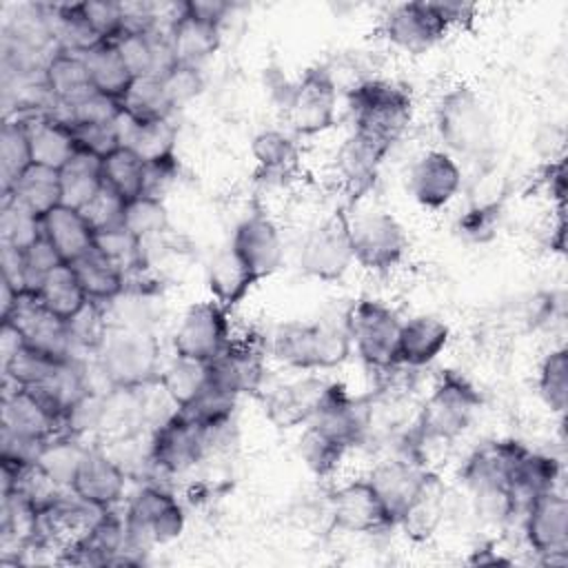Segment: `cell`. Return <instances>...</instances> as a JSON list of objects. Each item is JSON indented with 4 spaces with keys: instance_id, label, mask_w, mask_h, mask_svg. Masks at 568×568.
Instances as JSON below:
<instances>
[{
    "instance_id": "6da1fadb",
    "label": "cell",
    "mask_w": 568,
    "mask_h": 568,
    "mask_svg": "<svg viewBox=\"0 0 568 568\" xmlns=\"http://www.w3.org/2000/svg\"><path fill=\"white\" fill-rule=\"evenodd\" d=\"M346 326L333 322H284L271 335V353L277 362L297 371H328L351 355Z\"/></svg>"
},
{
    "instance_id": "7a4b0ae2",
    "label": "cell",
    "mask_w": 568,
    "mask_h": 568,
    "mask_svg": "<svg viewBox=\"0 0 568 568\" xmlns=\"http://www.w3.org/2000/svg\"><path fill=\"white\" fill-rule=\"evenodd\" d=\"M479 408V390L462 373L444 371L419 408L413 430L415 444L453 442L473 424Z\"/></svg>"
},
{
    "instance_id": "3957f363",
    "label": "cell",
    "mask_w": 568,
    "mask_h": 568,
    "mask_svg": "<svg viewBox=\"0 0 568 568\" xmlns=\"http://www.w3.org/2000/svg\"><path fill=\"white\" fill-rule=\"evenodd\" d=\"M353 131L379 140L393 149L413 118L410 93L388 80L368 78L348 91Z\"/></svg>"
},
{
    "instance_id": "277c9868",
    "label": "cell",
    "mask_w": 568,
    "mask_h": 568,
    "mask_svg": "<svg viewBox=\"0 0 568 568\" xmlns=\"http://www.w3.org/2000/svg\"><path fill=\"white\" fill-rule=\"evenodd\" d=\"M98 353V368L115 390H138L160 377V344L140 326L109 328Z\"/></svg>"
},
{
    "instance_id": "5b68a950",
    "label": "cell",
    "mask_w": 568,
    "mask_h": 568,
    "mask_svg": "<svg viewBox=\"0 0 568 568\" xmlns=\"http://www.w3.org/2000/svg\"><path fill=\"white\" fill-rule=\"evenodd\" d=\"M524 448L526 446L515 439L488 442L481 448H477L462 466L459 477L473 490V495L479 501V508L486 515L499 519L515 515L508 497V484L515 462Z\"/></svg>"
},
{
    "instance_id": "8992f818",
    "label": "cell",
    "mask_w": 568,
    "mask_h": 568,
    "mask_svg": "<svg viewBox=\"0 0 568 568\" xmlns=\"http://www.w3.org/2000/svg\"><path fill=\"white\" fill-rule=\"evenodd\" d=\"M435 129L442 144L459 155H479L490 144V115L466 84H457L439 98Z\"/></svg>"
},
{
    "instance_id": "52a82bcc",
    "label": "cell",
    "mask_w": 568,
    "mask_h": 568,
    "mask_svg": "<svg viewBox=\"0 0 568 568\" xmlns=\"http://www.w3.org/2000/svg\"><path fill=\"white\" fill-rule=\"evenodd\" d=\"M344 326L357 355L368 368L390 371L397 366V339L402 320L379 300L362 297L351 304Z\"/></svg>"
},
{
    "instance_id": "ba28073f",
    "label": "cell",
    "mask_w": 568,
    "mask_h": 568,
    "mask_svg": "<svg viewBox=\"0 0 568 568\" xmlns=\"http://www.w3.org/2000/svg\"><path fill=\"white\" fill-rule=\"evenodd\" d=\"M284 113L288 126L304 138L333 129L337 120V84L331 71L326 67L306 69L286 89Z\"/></svg>"
},
{
    "instance_id": "9c48e42d",
    "label": "cell",
    "mask_w": 568,
    "mask_h": 568,
    "mask_svg": "<svg viewBox=\"0 0 568 568\" xmlns=\"http://www.w3.org/2000/svg\"><path fill=\"white\" fill-rule=\"evenodd\" d=\"M348 220L344 211H335L306 233L297 255L300 271L306 277L339 282L348 273L355 262Z\"/></svg>"
},
{
    "instance_id": "30bf717a",
    "label": "cell",
    "mask_w": 568,
    "mask_h": 568,
    "mask_svg": "<svg viewBox=\"0 0 568 568\" xmlns=\"http://www.w3.org/2000/svg\"><path fill=\"white\" fill-rule=\"evenodd\" d=\"M355 262L373 273L393 271L408 251L399 220L388 211H366L348 220Z\"/></svg>"
},
{
    "instance_id": "8fae6325",
    "label": "cell",
    "mask_w": 568,
    "mask_h": 568,
    "mask_svg": "<svg viewBox=\"0 0 568 568\" xmlns=\"http://www.w3.org/2000/svg\"><path fill=\"white\" fill-rule=\"evenodd\" d=\"M2 324H11L24 346L42 353L53 362H71L75 344L69 331V324L47 311L36 293L20 291L13 308L2 317Z\"/></svg>"
},
{
    "instance_id": "7c38bea8",
    "label": "cell",
    "mask_w": 568,
    "mask_h": 568,
    "mask_svg": "<svg viewBox=\"0 0 568 568\" xmlns=\"http://www.w3.org/2000/svg\"><path fill=\"white\" fill-rule=\"evenodd\" d=\"M124 517L133 550L149 544H169L184 530V510L180 501L160 486L140 488Z\"/></svg>"
},
{
    "instance_id": "4fadbf2b",
    "label": "cell",
    "mask_w": 568,
    "mask_h": 568,
    "mask_svg": "<svg viewBox=\"0 0 568 568\" xmlns=\"http://www.w3.org/2000/svg\"><path fill=\"white\" fill-rule=\"evenodd\" d=\"M231 339L229 311L215 300H206L191 304L182 315L173 333V351L178 357L209 364L226 351Z\"/></svg>"
},
{
    "instance_id": "5bb4252c",
    "label": "cell",
    "mask_w": 568,
    "mask_h": 568,
    "mask_svg": "<svg viewBox=\"0 0 568 568\" xmlns=\"http://www.w3.org/2000/svg\"><path fill=\"white\" fill-rule=\"evenodd\" d=\"M524 537L546 566L568 564V501L557 490L535 497L524 510Z\"/></svg>"
},
{
    "instance_id": "9a60e30c",
    "label": "cell",
    "mask_w": 568,
    "mask_h": 568,
    "mask_svg": "<svg viewBox=\"0 0 568 568\" xmlns=\"http://www.w3.org/2000/svg\"><path fill=\"white\" fill-rule=\"evenodd\" d=\"M206 455V428L189 419L178 408L155 428L151 437L149 457L169 475L186 473Z\"/></svg>"
},
{
    "instance_id": "2e32d148",
    "label": "cell",
    "mask_w": 568,
    "mask_h": 568,
    "mask_svg": "<svg viewBox=\"0 0 568 568\" xmlns=\"http://www.w3.org/2000/svg\"><path fill=\"white\" fill-rule=\"evenodd\" d=\"M448 22L437 9V2H404L390 9L384 18L386 40L410 55L430 51L448 33Z\"/></svg>"
},
{
    "instance_id": "e0dca14e",
    "label": "cell",
    "mask_w": 568,
    "mask_h": 568,
    "mask_svg": "<svg viewBox=\"0 0 568 568\" xmlns=\"http://www.w3.org/2000/svg\"><path fill=\"white\" fill-rule=\"evenodd\" d=\"M333 382H326L315 375H306L293 382L277 384L262 395V406L266 419L275 428H295L306 426L324 404Z\"/></svg>"
},
{
    "instance_id": "ac0fdd59",
    "label": "cell",
    "mask_w": 568,
    "mask_h": 568,
    "mask_svg": "<svg viewBox=\"0 0 568 568\" xmlns=\"http://www.w3.org/2000/svg\"><path fill=\"white\" fill-rule=\"evenodd\" d=\"M209 377L235 397L244 393H257L264 382L262 337L253 333L233 337L226 351L209 362Z\"/></svg>"
},
{
    "instance_id": "d6986e66",
    "label": "cell",
    "mask_w": 568,
    "mask_h": 568,
    "mask_svg": "<svg viewBox=\"0 0 568 568\" xmlns=\"http://www.w3.org/2000/svg\"><path fill=\"white\" fill-rule=\"evenodd\" d=\"M346 448L359 446L373 426V406L368 399L351 397L342 384H331L324 404L308 422Z\"/></svg>"
},
{
    "instance_id": "ffe728a7",
    "label": "cell",
    "mask_w": 568,
    "mask_h": 568,
    "mask_svg": "<svg viewBox=\"0 0 568 568\" xmlns=\"http://www.w3.org/2000/svg\"><path fill=\"white\" fill-rule=\"evenodd\" d=\"M426 475L428 468L408 453L382 459L371 468L366 481L377 493L393 526H397L399 517L406 513V508L419 493Z\"/></svg>"
},
{
    "instance_id": "44dd1931",
    "label": "cell",
    "mask_w": 568,
    "mask_h": 568,
    "mask_svg": "<svg viewBox=\"0 0 568 568\" xmlns=\"http://www.w3.org/2000/svg\"><path fill=\"white\" fill-rule=\"evenodd\" d=\"M328 513L333 524L346 532L368 535L393 526L384 504L366 477L335 488L328 497Z\"/></svg>"
},
{
    "instance_id": "7402d4cb",
    "label": "cell",
    "mask_w": 568,
    "mask_h": 568,
    "mask_svg": "<svg viewBox=\"0 0 568 568\" xmlns=\"http://www.w3.org/2000/svg\"><path fill=\"white\" fill-rule=\"evenodd\" d=\"M231 248L257 280L273 275L284 260L282 233L266 213L246 215L233 231Z\"/></svg>"
},
{
    "instance_id": "603a6c76",
    "label": "cell",
    "mask_w": 568,
    "mask_h": 568,
    "mask_svg": "<svg viewBox=\"0 0 568 568\" xmlns=\"http://www.w3.org/2000/svg\"><path fill=\"white\" fill-rule=\"evenodd\" d=\"M459 186L462 169L448 151H426L410 166L408 191L424 209H444L457 195Z\"/></svg>"
},
{
    "instance_id": "cb8c5ba5",
    "label": "cell",
    "mask_w": 568,
    "mask_h": 568,
    "mask_svg": "<svg viewBox=\"0 0 568 568\" xmlns=\"http://www.w3.org/2000/svg\"><path fill=\"white\" fill-rule=\"evenodd\" d=\"M126 488V475L115 459L98 448H87L71 477L69 490L95 508H113Z\"/></svg>"
},
{
    "instance_id": "d4e9b609",
    "label": "cell",
    "mask_w": 568,
    "mask_h": 568,
    "mask_svg": "<svg viewBox=\"0 0 568 568\" xmlns=\"http://www.w3.org/2000/svg\"><path fill=\"white\" fill-rule=\"evenodd\" d=\"M390 151L388 144L373 140L359 131H353L342 146L337 149L335 164L337 173L344 180L348 193L357 197L359 193L368 191L377 178V171Z\"/></svg>"
},
{
    "instance_id": "484cf974",
    "label": "cell",
    "mask_w": 568,
    "mask_h": 568,
    "mask_svg": "<svg viewBox=\"0 0 568 568\" xmlns=\"http://www.w3.org/2000/svg\"><path fill=\"white\" fill-rule=\"evenodd\" d=\"M22 122L27 129L33 164L60 171L78 151L73 129L62 118L51 113H36L22 118Z\"/></svg>"
},
{
    "instance_id": "4316f807",
    "label": "cell",
    "mask_w": 568,
    "mask_h": 568,
    "mask_svg": "<svg viewBox=\"0 0 568 568\" xmlns=\"http://www.w3.org/2000/svg\"><path fill=\"white\" fill-rule=\"evenodd\" d=\"M450 328L435 315H415L402 322L397 339V366L422 368L448 346Z\"/></svg>"
},
{
    "instance_id": "83f0119b",
    "label": "cell",
    "mask_w": 568,
    "mask_h": 568,
    "mask_svg": "<svg viewBox=\"0 0 568 568\" xmlns=\"http://www.w3.org/2000/svg\"><path fill=\"white\" fill-rule=\"evenodd\" d=\"M561 466L552 455L530 450L528 446L521 450V455L515 462L510 484H508V497L513 504V510H526L528 504L550 490H557Z\"/></svg>"
},
{
    "instance_id": "f1b7e54d",
    "label": "cell",
    "mask_w": 568,
    "mask_h": 568,
    "mask_svg": "<svg viewBox=\"0 0 568 568\" xmlns=\"http://www.w3.org/2000/svg\"><path fill=\"white\" fill-rule=\"evenodd\" d=\"M169 51L178 64L200 67L220 47V27L189 16L182 4L175 20L169 24Z\"/></svg>"
},
{
    "instance_id": "f546056e",
    "label": "cell",
    "mask_w": 568,
    "mask_h": 568,
    "mask_svg": "<svg viewBox=\"0 0 568 568\" xmlns=\"http://www.w3.org/2000/svg\"><path fill=\"white\" fill-rule=\"evenodd\" d=\"M42 237L55 248L64 264L75 262L95 244V233L78 209L55 206L40 217Z\"/></svg>"
},
{
    "instance_id": "4dcf8cb0",
    "label": "cell",
    "mask_w": 568,
    "mask_h": 568,
    "mask_svg": "<svg viewBox=\"0 0 568 568\" xmlns=\"http://www.w3.org/2000/svg\"><path fill=\"white\" fill-rule=\"evenodd\" d=\"M118 131L120 144L131 149L146 164L175 158L178 126L171 122V118L138 122L122 113L118 118Z\"/></svg>"
},
{
    "instance_id": "1f68e13d",
    "label": "cell",
    "mask_w": 568,
    "mask_h": 568,
    "mask_svg": "<svg viewBox=\"0 0 568 568\" xmlns=\"http://www.w3.org/2000/svg\"><path fill=\"white\" fill-rule=\"evenodd\" d=\"M257 282L260 280L248 271V266L235 255L231 246L220 248L206 266L209 291L213 300L226 311L244 302V297Z\"/></svg>"
},
{
    "instance_id": "d6a6232c",
    "label": "cell",
    "mask_w": 568,
    "mask_h": 568,
    "mask_svg": "<svg viewBox=\"0 0 568 568\" xmlns=\"http://www.w3.org/2000/svg\"><path fill=\"white\" fill-rule=\"evenodd\" d=\"M71 268L82 291L93 302L104 304L124 293V286H126L124 271L109 255H104L95 244L82 257L71 262Z\"/></svg>"
},
{
    "instance_id": "836d02e7",
    "label": "cell",
    "mask_w": 568,
    "mask_h": 568,
    "mask_svg": "<svg viewBox=\"0 0 568 568\" xmlns=\"http://www.w3.org/2000/svg\"><path fill=\"white\" fill-rule=\"evenodd\" d=\"M44 84L58 106H69L82 95H87L93 87L87 73L84 58L78 53L53 51V55L44 64Z\"/></svg>"
},
{
    "instance_id": "e575fe53",
    "label": "cell",
    "mask_w": 568,
    "mask_h": 568,
    "mask_svg": "<svg viewBox=\"0 0 568 568\" xmlns=\"http://www.w3.org/2000/svg\"><path fill=\"white\" fill-rule=\"evenodd\" d=\"M444 497L446 486L435 473L428 470L419 493L415 495L406 513L399 517L397 526H402L406 535L413 539H428L444 519Z\"/></svg>"
},
{
    "instance_id": "d590c367",
    "label": "cell",
    "mask_w": 568,
    "mask_h": 568,
    "mask_svg": "<svg viewBox=\"0 0 568 568\" xmlns=\"http://www.w3.org/2000/svg\"><path fill=\"white\" fill-rule=\"evenodd\" d=\"M102 160L78 149L71 160L60 169L62 206L82 209L102 189Z\"/></svg>"
},
{
    "instance_id": "8d00e7d4",
    "label": "cell",
    "mask_w": 568,
    "mask_h": 568,
    "mask_svg": "<svg viewBox=\"0 0 568 568\" xmlns=\"http://www.w3.org/2000/svg\"><path fill=\"white\" fill-rule=\"evenodd\" d=\"M82 58L87 64L91 87L104 95L122 100L129 84L133 82V75L124 58L120 55L115 42H100L98 47L89 49Z\"/></svg>"
},
{
    "instance_id": "74e56055",
    "label": "cell",
    "mask_w": 568,
    "mask_h": 568,
    "mask_svg": "<svg viewBox=\"0 0 568 568\" xmlns=\"http://www.w3.org/2000/svg\"><path fill=\"white\" fill-rule=\"evenodd\" d=\"M31 293H36V297L47 311H51L64 322H69L89 302L71 264H60L58 268L47 273Z\"/></svg>"
},
{
    "instance_id": "f35d334b",
    "label": "cell",
    "mask_w": 568,
    "mask_h": 568,
    "mask_svg": "<svg viewBox=\"0 0 568 568\" xmlns=\"http://www.w3.org/2000/svg\"><path fill=\"white\" fill-rule=\"evenodd\" d=\"M20 200L27 209H31L38 217L47 215L51 209L62 204V189H60V171L31 164L7 193Z\"/></svg>"
},
{
    "instance_id": "ab89813d",
    "label": "cell",
    "mask_w": 568,
    "mask_h": 568,
    "mask_svg": "<svg viewBox=\"0 0 568 568\" xmlns=\"http://www.w3.org/2000/svg\"><path fill=\"white\" fill-rule=\"evenodd\" d=\"M33 164L22 118L4 120L0 131V191L7 195L18 178Z\"/></svg>"
},
{
    "instance_id": "60d3db41",
    "label": "cell",
    "mask_w": 568,
    "mask_h": 568,
    "mask_svg": "<svg viewBox=\"0 0 568 568\" xmlns=\"http://www.w3.org/2000/svg\"><path fill=\"white\" fill-rule=\"evenodd\" d=\"M102 182L115 191L124 202L144 193L146 162L131 149L120 146L102 160Z\"/></svg>"
},
{
    "instance_id": "b9f144b4",
    "label": "cell",
    "mask_w": 568,
    "mask_h": 568,
    "mask_svg": "<svg viewBox=\"0 0 568 568\" xmlns=\"http://www.w3.org/2000/svg\"><path fill=\"white\" fill-rule=\"evenodd\" d=\"M251 153L266 178H288L295 173L300 153L295 142L282 131H262L251 142Z\"/></svg>"
},
{
    "instance_id": "7bdbcfd3",
    "label": "cell",
    "mask_w": 568,
    "mask_h": 568,
    "mask_svg": "<svg viewBox=\"0 0 568 568\" xmlns=\"http://www.w3.org/2000/svg\"><path fill=\"white\" fill-rule=\"evenodd\" d=\"M120 104H122V113L138 122L166 120L173 113V106L166 100V93H164L158 75L133 78V82L129 84Z\"/></svg>"
},
{
    "instance_id": "ee69618b",
    "label": "cell",
    "mask_w": 568,
    "mask_h": 568,
    "mask_svg": "<svg viewBox=\"0 0 568 568\" xmlns=\"http://www.w3.org/2000/svg\"><path fill=\"white\" fill-rule=\"evenodd\" d=\"M206 379H209V364L178 357V355L166 368L160 371V377H158L162 390L175 404V408H182L184 404H189L206 384Z\"/></svg>"
},
{
    "instance_id": "f6af8a7d",
    "label": "cell",
    "mask_w": 568,
    "mask_h": 568,
    "mask_svg": "<svg viewBox=\"0 0 568 568\" xmlns=\"http://www.w3.org/2000/svg\"><path fill=\"white\" fill-rule=\"evenodd\" d=\"M169 226V213L160 197L151 195H138L129 202H124L122 213V229L133 235L138 242H146L151 237H158Z\"/></svg>"
},
{
    "instance_id": "bcb514c9",
    "label": "cell",
    "mask_w": 568,
    "mask_h": 568,
    "mask_svg": "<svg viewBox=\"0 0 568 568\" xmlns=\"http://www.w3.org/2000/svg\"><path fill=\"white\" fill-rule=\"evenodd\" d=\"M237 397L231 395L229 390L220 388L215 382H211V377L206 379V384L200 388V393L184 404L182 408H178L180 413H184L189 419H193L195 424L209 428V426H217L224 422H231L233 410H235Z\"/></svg>"
},
{
    "instance_id": "7dc6e473",
    "label": "cell",
    "mask_w": 568,
    "mask_h": 568,
    "mask_svg": "<svg viewBox=\"0 0 568 568\" xmlns=\"http://www.w3.org/2000/svg\"><path fill=\"white\" fill-rule=\"evenodd\" d=\"M297 453L311 473H315L317 477H328L337 470V466L342 464L348 448L342 446L339 442L331 439L315 426L306 424V428L297 442Z\"/></svg>"
},
{
    "instance_id": "c3c4849f",
    "label": "cell",
    "mask_w": 568,
    "mask_h": 568,
    "mask_svg": "<svg viewBox=\"0 0 568 568\" xmlns=\"http://www.w3.org/2000/svg\"><path fill=\"white\" fill-rule=\"evenodd\" d=\"M42 235L40 217L27 209L20 200L11 195H2V213H0V242L11 244L20 251L31 246Z\"/></svg>"
},
{
    "instance_id": "681fc988",
    "label": "cell",
    "mask_w": 568,
    "mask_h": 568,
    "mask_svg": "<svg viewBox=\"0 0 568 568\" xmlns=\"http://www.w3.org/2000/svg\"><path fill=\"white\" fill-rule=\"evenodd\" d=\"M537 390L541 402L557 415H564L568 404V355L566 348H552L541 366L537 377Z\"/></svg>"
},
{
    "instance_id": "f907efd6",
    "label": "cell",
    "mask_w": 568,
    "mask_h": 568,
    "mask_svg": "<svg viewBox=\"0 0 568 568\" xmlns=\"http://www.w3.org/2000/svg\"><path fill=\"white\" fill-rule=\"evenodd\" d=\"M60 364H64V362H53V359L44 357L42 353L22 344L9 359L2 362L4 384L22 386V388L38 386V384L47 382Z\"/></svg>"
},
{
    "instance_id": "816d5d0a",
    "label": "cell",
    "mask_w": 568,
    "mask_h": 568,
    "mask_svg": "<svg viewBox=\"0 0 568 568\" xmlns=\"http://www.w3.org/2000/svg\"><path fill=\"white\" fill-rule=\"evenodd\" d=\"M87 448L73 442V435H58L47 442L38 464L62 486L71 484V477L78 468V462Z\"/></svg>"
},
{
    "instance_id": "f5cc1de1",
    "label": "cell",
    "mask_w": 568,
    "mask_h": 568,
    "mask_svg": "<svg viewBox=\"0 0 568 568\" xmlns=\"http://www.w3.org/2000/svg\"><path fill=\"white\" fill-rule=\"evenodd\" d=\"M64 111L67 113L62 115V120L67 124H109L118 122V118L122 115V104L120 100L91 89L87 95L64 106Z\"/></svg>"
},
{
    "instance_id": "db71d44e",
    "label": "cell",
    "mask_w": 568,
    "mask_h": 568,
    "mask_svg": "<svg viewBox=\"0 0 568 568\" xmlns=\"http://www.w3.org/2000/svg\"><path fill=\"white\" fill-rule=\"evenodd\" d=\"M67 324H69L75 348L80 346V348L98 351L109 333V324H106L102 304L93 302V300H89Z\"/></svg>"
},
{
    "instance_id": "11a10c76",
    "label": "cell",
    "mask_w": 568,
    "mask_h": 568,
    "mask_svg": "<svg viewBox=\"0 0 568 568\" xmlns=\"http://www.w3.org/2000/svg\"><path fill=\"white\" fill-rule=\"evenodd\" d=\"M158 78L162 82V89H164L166 100L171 102L173 111L178 106L186 104L189 100H193L195 95H200V91L204 89V80H202L200 67H191V64L173 62Z\"/></svg>"
},
{
    "instance_id": "9f6ffc18",
    "label": "cell",
    "mask_w": 568,
    "mask_h": 568,
    "mask_svg": "<svg viewBox=\"0 0 568 568\" xmlns=\"http://www.w3.org/2000/svg\"><path fill=\"white\" fill-rule=\"evenodd\" d=\"M80 213L84 215V220L89 222V226L93 229V233H106L113 229L122 226V213H124V200L111 191L106 184H102V189L93 195V200L89 204H84L80 209Z\"/></svg>"
},
{
    "instance_id": "6f0895ef",
    "label": "cell",
    "mask_w": 568,
    "mask_h": 568,
    "mask_svg": "<svg viewBox=\"0 0 568 568\" xmlns=\"http://www.w3.org/2000/svg\"><path fill=\"white\" fill-rule=\"evenodd\" d=\"M82 13L91 29L98 33L102 42L115 40L124 31V7L122 2L111 0H87L80 2Z\"/></svg>"
},
{
    "instance_id": "680465c9",
    "label": "cell",
    "mask_w": 568,
    "mask_h": 568,
    "mask_svg": "<svg viewBox=\"0 0 568 568\" xmlns=\"http://www.w3.org/2000/svg\"><path fill=\"white\" fill-rule=\"evenodd\" d=\"M73 129V138H75V146L104 160L109 153H113L115 149H120V131H118V122H109V124H71Z\"/></svg>"
},
{
    "instance_id": "91938a15",
    "label": "cell",
    "mask_w": 568,
    "mask_h": 568,
    "mask_svg": "<svg viewBox=\"0 0 568 568\" xmlns=\"http://www.w3.org/2000/svg\"><path fill=\"white\" fill-rule=\"evenodd\" d=\"M22 260H24V291H36V286L42 282L47 273L64 264L55 253V248L42 235L22 251Z\"/></svg>"
},
{
    "instance_id": "94428289",
    "label": "cell",
    "mask_w": 568,
    "mask_h": 568,
    "mask_svg": "<svg viewBox=\"0 0 568 568\" xmlns=\"http://www.w3.org/2000/svg\"><path fill=\"white\" fill-rule=\"evenodd\" d=\"M499 217H501V206L497 202L475 206V209L466 211L464 217L459 220V233L466 240L486 242L495 235V231L499 226Z\"/></svg>"
},
{
    "instance_id": "6125c7cd",
    "label": "cell",
    "mask_w": 568,
    "mask_h": 568,
    "mask_svg": "<svg viewBox=\"0 0 568 568\" xmlns=\"http://www.w3.org/2000/svg\"><path fill=\"white\" fill-rule=\"evenodd\" d=\"M182 9L193 18L222 27L224 18L231 11V4L222 0H189V2H182Z\"/></svg>"
},
{
    "instance_id": "be15d7a7",
    "label": "cell",
    "mask_w": 568,
    "mask_h": 568,
    "mask_svg": "<svg viewBox=\"0 0 568 568\" xmlns=\"http://www.w3.org/2000/svg\"><path fill=\"white\" fill-rule=\"evenodd\" d=\"M437 9L448 22V27L464 24L475 18V4H468V2H437Z\"/></svg>"
},
{
    "instance_id": "e7e4bbea",
    "label": "cell",
    "mask_w": 568,
    "mask_h": 568,
    "mask_svg": "<svg viewBox=\"0 0 568 568\" xmlns=\"http://www.w3.org/2000/svg\"><path fill=\"white\" fill-rule=\"evenodd\" d=\"M468 564L473 566H488V564H510V559L501 557L499 552L490 550V548H479L473 550V557H468Z\"/></svg>"
}]
</instances>
